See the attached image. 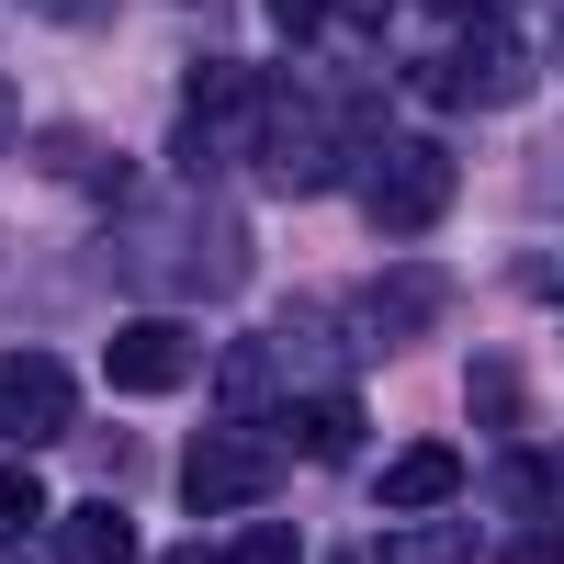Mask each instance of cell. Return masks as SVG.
<instances>
[{
  "mask_svg": "<svg viewBox=\"0 0 564 564\" xmlns=\"http://www.w3.org/2000/svg\"><path fill=\"white\" fill-rule=\"evenodd\" d=\"M497 564H564V520H542V531H520V542H497Z\"/></svg>",
  "mask_w": 564,
  "mask_h": 564,
  "instance_id": "obj_18",
  "label": "cell"
},
{
  "mask_svg": "<svg viewBox=\"0 0 564 564\" xmlns=\"http://www.w3.org/2000/svg\"><path fill=\"white\" fill-rule=\"evenodd\" d=\"M531 79V57H520V34L508 23H463V34H441L430 57H417V90H430V102H508V90Z\"/></svg>",
  "mask_w": 564,
  "mask_h": 564,
  "instance_id": "obj_5",
  "label": "cell"
},
{
  "mask_svg": "<svg viewBox=\"0 0 564 564\" xmlns=\"http://www.w3.org/2000/svg\"><path fill=\"white\" fill-rule=\"evenodd\" d=\"M508 508H542V497H564V452H508Z\"/></svg>",
  "mask_w": 564,
  "mask_h": 564,
  "instance_id": "obj_13",
  "label": "cell"
},
{
  "mask_svg": "<svg viewBox=\"0 0 564 564\" xmlns=\"http://www.w3.org/2000/svg\"><path fill=\"white\" fill-rule=\"evenodd\" d=\"M260 113H271V79L260 68H193V90H181V170H215L226 148H249L260 135Z\"/></svg>",
  "mask_w": 564,
  "mask_h": 564,
  "instance_id": "obj_4",
  "label": "cell"
},
{
  "mask_svg": "<svg viewBox=\"0 0 564 564\" xmlns=\"http://www.w3.org/2000/svg\"><path fill=\"white\" fill-rule=\"evenodd\" d=\"M372 497L395 508V520H417V508H441V497H463V452L452 441H406L384 475H372Z\"/></svg>",
  "mask_w": 564,
  "mask_h": 564,
  "instance_id": "obj_9",
  "label": "cell"
},
{
  "mask_svg": "<svg viewBox=\"0 0 564 564\" xmlns=\"http://www.w3.org/2000/svg\"><path fill=\"white\" fill-rule=\"evenodd\" d=\"M226 564H305V531H282V520H249L238 542H226Z\"/></svg>",
  "mask_w": 564,
  "mask_h": 564,
  "instance_id": "obj_15",
  "label": "cell"
},
{
  "mask_svg": "<svg viewBox=\"0 0 564 564\" xmlns=\"http://www.w3.org/2000/svg\"><path fill=\"white\" fill-rule=\"evenodd\" d=\"M339 124H350V113H316L305 90L271 79V113H260V135H249V170L271 181V193H327V181H339Z\"/></svg>",
  "mask_w": 564,
  "mask_h": 564,
  "instance_id": "obj_3",
  "label": "cell"
},
{
  "mask_svg": "<svg viewBox=\"0 0 564 564\" xmlns=\"http://www.w3.org/2000/svg\"><path fill=\"white\" fill-rule=\"evenodd\" d=\"M57 564H135V520L113 497H79L68 520H57Z\"/></svg>",
  "mask_w": 564,
  "mask_h": 564,
  "instance_id": "obj_10",
  "label": "cell"
},
{
  "mask_svg": "<svg viewBox=\"0 0 564 564\" xmlns=\"http://www.w3.org/2000/svg\"><path fill=\"white\" fill-rule=\"evenodd\" d=\"M12 124H23V113H12V79H0V148H12Z\"/></svg>",
  "mask_w": 564,
  "mask_h": 564,
  "instance_id": "obj_20",
  "label": "cell"
},
{
  "mask_svg": "<svg viewBox=\"0 0 564 564\" xmlns=\"http://www.w3.org/2000/svg\"><path fill=\"white\" fill-rule=\"evenodd\" d=\"M452 148H430V135H384V148H361V215L384 226V238H430V226L452 215Z\"/></svg>",
  "mask_w": 564,
  "mask_h": 564,
  "instance_id": "obj_1",
  "label": "cell"
},
{
  "mask_svg": "<svg viewBox=\"0 0 564 564\" xmlns=\"http://www.w3.org/2000/svg\"><path fill=\"white\" fill-rule=\"evenodd\" d=\"M170 564H226V553H204V542H181V553H170Z\"/></svg>",
  "mask_w": 564,
  "mask_h": 564,
  "instance_id": "obj_21",
  "label": "cell"
},
{
  "mask_svg": "<svg viewBox=\"0 0 564 564\" xmlns=\"http://www.w3.org/2000/svg\"><path fill=\"white\" fill-rule=\"evenodd\" d=\"M34 12H45V23H102L113 0H34Z\"/></svg>",
  "mask_w": 564,
  "mask_h": 564,
  "instance_id": "obj_19",
  "label": "cell"
},
{
  "mask_svg": "<svg viewBox=\"0 0 564 564\" xmlns=\"http://www.w3.org/2000/svg\"><path fill=\"white\" fill-rule=\"evenodd\" d=\"M395 564H475V531H463V520H452V531H417Z\"/></svg>",
  "mask_w": 564,
  "mask_h": 564,
  "instance_id": "obj_16",
  "label": "cell"
},
{
  "mask_svg": "<svg viewBox=\"0 0 564 564\" xmlns=\"http://www.w3.org/2000/svg\"><path fill=\"white\" fill-rule=\"evenodd\" d=\"M102 372H113V395H181L204 372V339L181 316H124L102 339Z\"/></svg>",
  "mask_w": 564,
  "mask_h": 564,
  "instance_id": "obj_7",
  "label": "cell"
},
{
  "mask_svg": "<svg viewBox=\"0 0 564 564\" xmlns=\"http://www.w3.org/2000/svg\"><path fill=\"white\" fill-rule=\"evenodd\" d=\"M260 12H271V34L305 45V34H327V12H339V0H260Z\"/></svg>",
  "mask_w": 564,
  "mask_h": 564,
  "instance_id": "obj_17",
  "label": "cell"
},
{
  "mask_svg": "<svg viewBox=\"0 0 564 564\" xmlns=\"http://www.w3.org/2000/svg\"><path fill=\"white\" fill-rule=\"evenodd\" d=\"M463 395H475V417H486V430H508V417H520V361H475V372H463Z\"/></svg>",
  "mask_w": 564,
  "mask_h": 564,
  "instance_id": "obj_12",
  "label": "cell"
},
{
  "mask_svg": "<svg viewBox=\"0 0 564 564\" xmlns=\"http://www.w3.org/2000/svg\"><path fill=\"white\" fill-rule=\"evenodd\" d=\"M282 486V441L249 430V417H226V430H204L193 452H181V508H204V520H226V508H260Z\"/></svg>",
  "mask_w": 564,
  "mask_h": 564,
  "instance_id": "obj_2",
  "label": "cell"
},
{
  "mask_svg": "<svg viewBox=\"0 0 564 564\" xmlns=\"http://www.w3.org/2000/svg\"><path fill=\"white\" fill-rule=\"evenodd\" d=\"M294 452L350 463V452H361V395H305V406H294Z\"/></svg>",
  "mask_w": 564,
  "mask_h": 564,
  "instance_id": "obj_11",
  "label": "cell"
},
{
  "mask_svg": "<svg viewBox=\"0 0 564 564\" xmlns=\"http://www.w3.org/2000/svg\"><path fill=\"white\" fill-rule=\"evenodd\" d=\"M327 564H361V553H327Z\"/></svg>",
  "mask_w": 564,
  "mask_h": 564,
  "instance_id": "obj_22",
  "label": "cell"
},
{
  "mask_svg": "<svg viewBox=\"0 0 564 564\" xmlns=\"http://www.w3.org/2000/svg\"><path fill=\"white\" fill-rule=\"evenodd\" d=\"M452 316V271H430V260H406V271H384L361 294V339H384V350H406V339H430V327Z\"/></svg>",
  "mask_w": 564,
  "mask_h": 564,
  "instance_id": "obj_8",
  "label": "cell"
},
{
  "mask_svg": "<svg viewBox=\"0 0 564 564\" xmlns=\"http://www.w3.org/2000/svg\"><path fill=\"white\" fill-rule=\"evenodd\" d=\"M34 520H45V486L23 475V463H0V553H12V542H23Z\"/></svg>",
  "mask_w": 564,
  "mask_h": 564,
  "instance_id": "obj_14",
  "label": "cell"
},
{
  "mask_svg": "<svg viewBox=\"0 0 564 564\" xmlns=\"http://www.w3.org/2000/svg\"><path fill=\"white\" fill-rule=\"evenodd\" d=\"M68 417H79V384H68V361L57 350H0V441H68Z\"/></svg>",
  "mask_w": 564,
  "mask_h": 564,
  "instance_id": "obj_6",
  "label": "cell"
}]
</instances>
